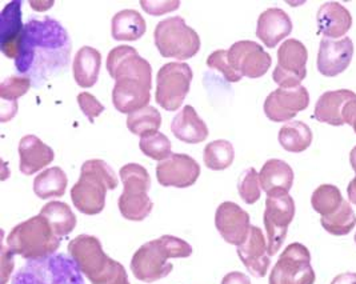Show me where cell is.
Segmentation results:
<instances>
[{
	"instance_id": "42",
	"label": "cell",
	"mask_w": 356,
	"mask_h": 284,
	"mask_svg": "<svg viewBox=\"0 0 356 284\" xmlns=\"http://www.w3.org/2000/svg\"><path fill=\"white\" fill-rule=\"evenodd\" d=\"M343 122L344 125H350L353 127L356 134V97L347 103L343 112Z\"/></svg>"
},
{
	"instance_id": "6",
	"label": "cell",
	"mask_w": 356,
	"mask_h": 284,
	"mask_svg": "<svg viewBox=\"0 0 356 284\" xmlns=\"http://www.w3.org/2000/svg\"><path fill=\"white\" fill-rule=\"evenodd\" d=\"M194 78L191 67L183 62L164 64L156 75V103L165 111L181 107Z\"/></svg>"
},
{
	"instance_id": "41",
	"label": "cell",
	"mask_w": 356,
	"mask_h": 284,
	"mask_svg": "<svg viewBox=\"0 0 356 284\" xmlns=\"http://www.w3.org/2000/svg\"><path fill=\"white\" fill-rule=\"evenodd\" d=\"M140 6L143 7V10L146 11L147 14L159 16L178 10L180 3H179L178 0H164V1H159V0H142Z\"/></svg>"
},
{
	"instance_id": "7",
	"label": "cell",
	"mask_w": 356,
	"mask_h": 284,
	"mask_svg": "<svg viewBox=\"0 0 356 284\" xmlns=\"http://www.w3.org/2000/svg\"><path fill=\"white\" fill-rule=\"evenodd\" d=\"M120 178L124 183V194L120 198L122 212L130 219H143L151 210L146 194L151 184L149 175L143 166L130 163L120 168Z\"/></svg>"
},
{
	"instance_id": "38",
	"label": "cell",
	"mask_w": 356,
	"mask_h": 284,
	"mask_svg": "<svg viewBox=\"0 0 356 284\" xmlns=\"http://www.w3.org/2000/svg\"><path fill=\"white\" fill-rule=\"evenodd\" d=\"M259 175L255 168H247L239 179V191L245 202L254 203L260 198Z\"/></svg>"
},
{
	"instance_id": "25",
	"label": "cell",
	"mask_w": 356,
	"mask_h": 284,
	"mask_svg": "<svg viewBox=\"0 0 356 284\" xmlns=\"http://www.w3.org/2000/svg\"><path fill=\"white\" fill-rule=\"evenodd\" d=\"M102 55L97 48L84 46L81 47L74 59L72 71L74 79L81 88H91L97 84L100 72Z\"/></svg>"
},
{
	"instance_id": "19",
	"label": "cell",
	"mask_w": 356,
	"mask_h": 284,
	"mask_svg": "<svg viewBox=\"0 0 356 284\" xmlns=\"http://www.w3.org/2000/svg\"><path fill=\"white\" fill-rule=\"evenodd\" d=\"M292 32L291 17L277 7L267 8L260 14L257 36L268 48H274Z\"/></svg>"
},
{
	"instance_id": "22",
	"label": "cell",
	"mask_w": 356,
	"mask_h": 284,
	"mask_svg": "<svg viewBox=\"0 0 356 284\" xmlns=\"http://www.w3.org/2000/svg\"><path fill=\"white\" fill-rule=\"evenodd\" d=\"M356 94L351 90H337L324 93L315 104L314 118L330 126H343V112L347 103L355 99Z\"/></svg>"
},
{
	"instance_id": "45",
	"label": "cell",
	"mask_w": 356,
	"mask_h": 284,
	"mask_svg": "<svg viewBox=\"0 0 356 284\" xmlns=\"http://www.w3.org/2000/svg\"><path fill=\"white\" fill-rule=\"evenodd\" d=\"M223 284H250V281L242 274H231L227 276Z\"/></svg>"
},
{
	"instance_id": "21",
	"label": "cell",
	"mask_w": 356,
	"mask_h": 284,
	"mask_svg": "<svg viewBox=\"0 0 356 284\" xmlns=\"http://www.w3.org/2000/svg\"><path fill=\"white\" fill-rule=\"evenodd\" d=\"M19 168L24 175H33L47 167L55 159L54 150L35 135H26L19 142Z\"/></svg>"
},
{
	"instance_id": "43",
	"label": "cell",
	"mask_w": 356,
	"mask_h": 284,
	"mask_svg": "<svg viewBox=\"0 0 356 284\" xmlns=\"http://www.w3.org/2000/svg\"><path fill=\"white\" fill-rule=\"evenodd\" d=\"M350 163L355 171V178L351 180V183L348 184V189H347V194H348V199L351 203H354L356 205V145L353 148L351 154H350Z\"/></svg>"
},
{
	"instance_id": "4",
	"label": "cell",
	"mask_w": 356,
	"mask_h": 284,
	"mask_svg": "<svg viewBox=\"0 0 356 284\" xmlns=\"http://www.w3.org/2000/svg\"><path fill=\"white\" fill-rule=\"evenodd\" d=\"M155 46L163 58L187 61L194 58L200 49L197 32L180 16L167 17L158 23L155 29Z\"/></svg>"
},
{
	"instance_id": "26",
	"label": "cell",
	"mask_w": 356,
	"mask_h": 284,
	"mask_svg": "<svg viewBox=\"0 0 356 284\" xmlns=\"http://www.w3.org/2000/svg\"><path fill=\"white\" fill-rule=\"evenodd\" d=\"M147 26L143 16L135 10H123L115 14L111 23L113 38L118 42H135L139 40Z\"/></svg>"
},
{
	"instance_id": "27",
	"label": "cell",
	"mask_w": 356,
	"mask_h": 284,
	"mask_svg": "<svg viewBox=\"0 0 356 284\" xmlns=\"http://www.w3.org/2000/svg\"><path fill=\"white\" fill-rule=\"evenodd\" d=\"M241 255L244 263L254 275L263 276L270 265V259L266 253L264 237L259 228H252L250 242L244 248H241Z\"/></svg>"
},
{
	"instance_id": "30",
	"label": "cell",
	"mask_w": 356,
	"mask_h": 284,
	"mask_svg": "<svg viewBox=\"0 0 356 284\" xmlns=\"http://www.w3.org/2000/svg\"><path fill=\"white\" fill-rule=\"evenodd\" d=\"M162 126V115L152 106H147L127 116V127L134 135L145 138L156 134Z\"/></svg>"
},
{
	"instance_id": "31",
	"label": "cell",
	"mask_w": 356,
	"mask_h": 284,
	"mask_svg": "<svg viewBox=\"0 0 356 284\" xmlns=\"http://www.w3.org/2000/svg\"><path fill=\"white\" fill-rule=\"evenodd\" d=\"M321 223L324 230L335 237L348 235L356 226V215L348 202H343L338 211L328 216H322Z\"/></svg>"
},
{
	"instance_id": "28",
	"label": "cell",
	"mask_w": 356,
	"mask_h": 284,
	"mask_svg": "<svg viewBox=\"0 0 356 284\" xmlns=\"http://www.w3.org/2000/svg\"><path fill=\"white\" fill-rule=\"evenodd\" d=\"M279 143L280 145L293 154L306 151L312 143V131L311 128L299 120H291L286 123L279 131Z\"/></svg>"
},
{
	"instance_id": "37",
	"label": "cell",
	"mask_w": 356,
	"mask_h": 284,
	"mask_svg": "<svg viewBox=\"0 0 356 284\" xmlns=\"http://www.w3.org/2000/svg\"><path fill=\"white\" fill-rule=\"evenodd\" d=\"M44 216L55 224V227L62 231L68 232L75 224V218L72 216L70 208L63 203H51L43 210Z\"/></svg>"
},
{
	"instance_id": "46",
	"label": "cell",
	"mask_w": 356,
	"mask_h": 284,
	"mask_svg": "<svg viewBox=\"0 0 356 284\" xmlns=\"http://www.w3.org/2000/svg\"><path fill=\"white\" fill-rule=\"evenodd\" d=\"M30 6L35 8L36 11H46V10H49V7L54 6V1H47V3H44V1H30Z\"/></svg>"
},
{
	"instance_id": "10",
	"label": "cell",
	"mask_w": 356,
	"mask_h": 284,
	"mask_svg": "<svg viewBox=\"0 0 356 284\" xmlns=\"http://www.w3.org/2000/svg\"><path fill=\"white\" fill-rule=\"evenodd\" d=\"M295 215L293 199L286 192L271 194L266 202L264 224L268 235V253L275 255L283 244Z\"/></svg>"
},
{
	"instance_id": "5",
	"label": "cell",
	"mask_w": 356,
	"mask_h": 284,
	"mask_svg": "<svg viewBox=\"0 0 356 284\" xmlns=\"http://www.w3.org/2000/svg\"><path fill=\"white\" fill-rule=\"evenodd\" d=\"M191 248L181 240L175 237H164L161 240L146 244L135 255L132 262V269L135 275L143 281H154L164 276L171 266L164 265V255L171 256H187Z\"/></svg>"
},
{
	"instance_id": "47",
	"label": "cell",
	"mask_w": 356,
	"mask_h": 284,
	"mask_svg": "<svg viewBox=\"0 0 356 284\" xmlns=\"http://www.w3.org/2000/svg\"><path fill=\"white\" fill-rule=\"evenodd\" d=\"M355 243H356V234H355Z\"/></svg>"
},
{
	"instance_id": "18",
	"label": "cell",
	"mask_w": 356,
	"mask_h": 284,
	"mask_svg": "<svg viewBox=\"0 0 356 284\" xmlns=\"http://www.w3.org/2000/svg\"><path fill=\"white\" fill-rule=\"evenodd\" d=\"M23 1L14 0L8 3L0 16V36L1 51L10 59H17V48L22 39L24 26L22 23Z\"/></svg>"
},
{
	"instance_id": "35",
	"label": "cell",
	"mask_w": 356,
	"mask_h": 284,
	"mask_svg": "<svg viewBox=\"0 0 356 284\" xmlns=\"http://www.w3.org/2000/svg\"><path fill=\"white\" fill-rule=\"evenodd\" d=\"M31 87L33 81L30 78L14 75L0 83V97L3 102H7L13 109L17 110V99L27 94Z\"/></svg>"
},
{
	"instance_id": "11",
	"label": "cell",
	"mask_w": 356,
	"mask_h": 284,
	"mask_svg": "<svg viewBox=\"0 0 356 284\" xmlns=\"http://www.w3.org/2000/svg\"><path fill=\"white\" fill-rule=\"evenodd\" d=\"M10 244L17 253L24 255L30 260L54 253L58 240L49 235L46 223L36 218L17 227L10 237Z\"/></svg>"
},
{
	"instance_id": "44",
	"label": "cell",
	"mask_w": 356,
	"mask_h": 284,
	"mask_svg": "<svg viewBox=\"0 0 356 284\" xmlns=\"http://www.w3.org/2000/svg\"><path fill=\"white\" fill-rule=\"evenodd\" d=\"M331 284H356L355 272H346L338 275Z\"/></svg>"
},
{
	"instance_id": "29",
	"label": "cell",
	"mask_w": 356,
	"mask_h": 284,
	"mask_svg": "<svg viewBox=\"0 0 356 284\" xmlns=\"http://www.w3.org/2000/svg\"><path fill=\"white\" fill-rule=\"evenodd\" d=\"M248 216L238 205L226 203L218 211V227L229 242H238L245 231Z\"/></svg>"
},
{
	"instance_id": "1",
	"label": "cell",
	"mask_w": 356,
	"mask_h": 284,
	"mask_svg": "<svg viewBox=\"0 0 356 284\" xmlns=\"http://www.w3.org/2000/svg\"><path fill=\"white\" fill-rule=\"evenodd\" d=\"M71 59V40L65 27L54 17L30 19L24 24L15 67L39 87L65 70Z\"/></svg>"
},
{
	"instance_id": "23",
	"label": "cell",
	"mask_w": 356,
	"mask_h": 284,
	"mask_svg": "<svg viewBox=\"0 0 356 284\" xmlns=\"http://www.w3.org/2000/svg\"><path fill=\"white\" fill-rule=\"evenodd\" d=\"M171 131L180 142L197 144L209 136V127L193 106H184L171 123Z\"/></svg>"
},
{
	"instance_id": "24",
	"label": "cell",
	"mask_w": 356,
	"mask_h": 284,
	"mask_svg": "<svg viewBox=\"0 0 356 284\" xmlns=\"http://www.w3.org/2000/svg\"><path fill=\"white\" fill-rule=\"evenodd\" d=\"M260 186L268 195L286 192L292 187L293 171L291 166L280 159H270L264 163L259 174Z\"/></svg>"
},
{
	"instance_id": "36",
	"label": "cell",
	"mask_w": 356,
	"mask_h": 284,
	"mask_svg": "<svg viewBox=\"0 0 356 284\" xmlns=\"http://www.w3.org/2000/svg\"><path fill=\"white\" fill-rule=\"evenodd\" d=\"M139 147L146 157L158 161H163L172 155V144L162 132H156L142 138Z\"/></svg>"
},
{
	"instance_id": "16",
	"label": "cell",
	"mask_w": 356,
	"mask_h": 284,
	"mask_svg": "<svg viewBox=\"0 0 356 284\" xmlns=\"http://www.w3.org/2000/svg\"><path fill=\"white\" fill-rule=\"evenodd\" d=\"M199 175V163L186 154H172L156 166V178L162 186L188 187L194 184Z\"/></svg>"
},
{
	"instance_id": "15",
	"label": "cell",
	"mask_w": 356,
	"mask_h": 284,
	"mask_svg": "<svg viewBox=\"0 0 356 284\" xmlns=\"http://www.w3.org/2000/svg\"><path fill=\"white\" fill-rule=\"evenodd\" d=\"M354 56V43L351 38L341 39L323 38L318 52V71L325 78L343 74L351 64Z\"/></svg>"
},
{
	"instance_id": "9",
	"label": "cell",
	"mask_w": 356,
	"mask_h": 284,
	"mask_svg": "<svg viewBox=\"0 0 356 284\" xmlns=\"http://www.w3.org/2000/svg\"><path fill=\"white\" fill-rule=\"evenodd\" d=\"M308 52L298 39H289L277 49V64L273 78L277 86L292 88L300 86L307 75Z\"/></svg>"
},
{
	"instance_id": "8",
	"label": "cell",
	"mask_w": 356,
	"mask_h": 284,
	"mask_svg": "<svg viewBox=\"0 0 356 284\" xmlns=\"http://www.w3.org/2000/svg\"><path fill=\"white\" fill-rule=\"evenodd\" d=\"M311 255L303 244L293 243L282 253L273 269L270 284H314Z\"/></svg>"
},
{
	"instance_id": "17",
	"label": "cell",
	"mask_w": 356,
	"mask_h": 284,
	"mask_svg": "<svg viewBox=\"0 0 356 284\" xmlns=\"http://www.w3.org/2000/svg\"><path fill=\"white\" fill-rule=\"evenodd\" d=\"M151 87L152 86L136 80L115 81L113 90V103L115 109L122 113L131 115L149 106Z\"/></svg>"
},
{
	"instance_id": "13",
	"label": "cell",
	"mask_w": 356,
	"mask_h": 284,
	"mask_svg": "<svg viewBox=\"0 0 356 284\" xmlns=\"http://www.w3.org/2000/svg\"><path fill=\"white\" fill-rule=\"evenodd\" d=\"M107 71L115 81L136 80L152 86L151 64L130 46H119L110 51L107 56Z\"/></svg>"
},
{
	"instance_id": "33",
	"label": "cell",
	"mask_w": 356,
	"mask_h": 284,
	"mask_svg": "<svg viewBox=\"0 0 356 284\" xmlns=\"http://www.w3.org/2000/svg\"><path fill=\"white\" fill-rule=\"evenodd\" d=\"M203 158L206 167L210 170H226L235 159V150L228 141H213L206 145Z\"/></svg>"
},
{
	"instance_id": "2",
	"label": "cell",
	"mask_w": 356,
	"mask_h": 284,
	"mask_svg": "<svg viewBox=\"0 0 356 284\" xmlns=\"http://www.w3.org/2000/svg\"><path fill=\"white\" fill-rule=\"evenodd\" d=\"M81 272L72 256L51 253L27 260L15 274L13 284H84Z\"/></svg>"
},
{
	"instance_id": "32",
	"label": "cell",
	"mask_w": 356,
	"mask_h": 284,
	"mask_svg": "<svg viewBox=\"0 0 356 284\" xmlns=\"http://www.w3.org/2000/svg\"><path fill=\"white\" fill-rule=\"evenodd\" d=\"M67 187V176L60 167H51L38 175L33 183L35 192L40 198L60 196Z\"/></svg>"
},
{
	"instance_id": "20",
	"label": "cell",
	"mask_w": 356,
	"mask_h": 284,
	"mask_svg": "<svg viewBox=\"0 0 356 284\" xmlns=\"http://www.w3.org/2000/svg\"><path fill=\"white\" fill-rule=\"evenodd\" d=\"M318 31L327 39H341L353 26L350 11L338 1H327L321 6L318 15Z\"/></svg>"
},
{
	"instance_id": "3",
	"label": "cell",
	"mask_w": 356,
	"mask_h": 284,
	"mask_svg": "<svg viewBox=\"0 0 356 284\" xmlns=\"http://www.w3.org/2000/svg\"><path fill=\"white\" fill-rule=\"evenodd\" d=\"M116 186L118 179L111 166L102 159H91L81 166V179L72 189V200L83 212L95 214L103 208L106 191Z\"/></svg>"
},
{
	"instance_id": "14",
	"label": "cell",
	"mask_w": 356,
	"mask_h": 284,
	"mask_svg": "<svg viewBox=\"0 0 356 284\" xmlns=\"http://www.w3.org/2000/svg\"><path fill=\"white\" fill-rule=\"evenodd\" d=\"M309 104V94L303 86L279 87L264 100V113L271 122H289Z\"/></svg>"
},
{
	"instance_id": "39",
	"label": "cell",
	"mask_w": 356,
	"mask_h": 284,
	"mask_svg": "<svg viewBox=\"0 0 356 284\" xmlns=\"http://www.w3.org/2000/svg\"><path fill=\"white\" fill-rule=\"evenodd\" d=\"M207 65L210 67L211 70L219 71L223 75V78L229 83H236V81L242 80V77L228 63L226 49L213 51L207 59Z\"/></svg>"
},
{
	"instance_id": "40",
	"label": "cell",
	"mask_w": 356,
	"mask_h": 284,
	"mask_svg": "<svg viewBox=\"0 0 356 284\" xmlns=\"http://www.w3.org/2000/svg\"><path fill=\"white\" fill-rule=\"evenodd\" d=\"M78 103L81 106V112L88 118L91 123H94L95 118L104 111V106L90 93H81L78 95Z\"/></svg>"
},
{
	"instance_id": "12",
	"label": "cell",
	"mask_w": 356,
	"mask_h": 284,
	"mask_svg": "<svg viewBox=\"0 0 356 284\" xmlns=\"http://www.w3.org/2000/svg\"><path fill=\"white\" fill-rule=\"evenodd\" d=\"M229 65L243 78L257 79L267 74L273 58L266 49L252 40H241L227 49Z\"/></svg>"
},
{
	"instance_id": "34",
	"label": "cell",
	"mask_w": 356,
	"mask_h": 284,
	"mask_svg": "<svg viewBox=\"0 0 356 284\" xmlns=\"http://www.w3.org/2000/svg\"><path fill=\"white\" fill-rule=\"evenodd\" d=\"M344 199L341 196V192L337 186L332 184H322L315 192L312 194L311 198V205L316 212H319L322 216H328L338 211Z\"/></svg>"
}]
</instances>
